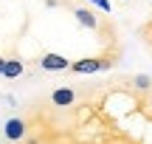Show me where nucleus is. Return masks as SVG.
Instances as JSON below:
<instances>
[{"mask_svg":"<svg viewBox=\"0 0 152 144\" xmlns=\"http://www.w3.org/2000/svg\"><path fill=\"white\" fill-rule=\"evenodd\" d=\"M37 62H39L42 71H51V73H56V71H71V65H73L71 60H65L62 54H54V51H51V54H42Z\"/></svg>","mask_w":152,"mask_h":144,"instance_id":"nucleus-1","label":"nucleus"},{"mask_svg":"<svg viewBox=\"0 0 152 144\" xmlns=\"http://www.w3.org/2000/svg\"><path fill=\"white\" fill-rule=\"evenodd\" d=\"M104 68H110V62L99 60V57H87V60H76L71 65V71L73 73H99V71H104Z\"/></svg>","mask_w":152,"mask_h":144,"instance_id":"nucleus-2","label":"nucleus"},{"mask_svg":"<svg viewBox=\"0 0 152 144\" xmlns=\"http://www.w3.org/2000/svg\"><path fill=\"white\" fill-rule=\"evenodd\" d=\"M26 130H28V124L23 122V119H17V116L6 119V124H3V136L9 141H23L26 139Z\"/></svg>","mask_w":152,"mask_h":144,"instance_id":"nucleus-3","label":"nucleus"},{"mask_svg":"<svg viewBox=\"0 0 152 144\" xmlns=\"http://www.w3.org/2000/svg\"><path fill=\"white\" fill-rule=\"evenodd\" d=\"M73 17H76L79 26L90 28V31H96V28H99V14L93 9H85V6H82V9H73Z\"/></svg>","mask_w":152,"mask_h":144,"instance_id":"nucleus-4","label":"nucleus"},{"mask_svg":"<svg viewBox=\"0 0 152 144\" xmlns=\"http://www.w3.org/2000/svg\"><path fill=\"white\" fill-rule=\"evenodd\" d=\"M76 102V93L71 88H56V90H51V105H56V107H71Z\"/></svg>","mask_w":152,"mask_h":144,"instance_id":"nucleus-5","label":"nucleus"},{"mask_svg":"<svg viewBox=\"0 0 152 144\" xmlns=\"http://www.w3.org/2000/svg\"><path fill=\"white\" fill-rule=\"evenodd\" d=\"M23 71H26V65H23L20 57H9L6 60V71H3V79H9V82H14V79L23 76Z\"/></svg>","mask_w":152,"mask_h":144,"instance_id":"nucleus-6","label":"nucleus"},{"mask_svg":"<svg viewBox=\"0 0 152 144\" xmlns=\"http://www.w3.org/2000/svg\"><path fill=\"white\" fill-rule=\"evenodd\" d=\"M132 88H135V90H149L152 88V76H147V73H135V76H132Z\"/></svg>","mask_w":152,"mask_h":144,"instance_id":"nucleus-7","label":"nucleus"},{"mask_svg":"<svg viewBox=\"0 0 152 144\" xmlns=\"http://www.w3.org/2000/svg\"><path fill=\"white\" fill-rule=\"evenodd\" d=\"M87 3H93L96 9H102V11H113V6H110V0H87Z\"/></svg>","mask_w":152,"mask_h":144,"instance_id":"nucleus-8","label":"nucleus"},{"mask_svg":"<svg viewBox=\"0 0 152 144\" xmlns=\"http://www.w3.org/2000/svg\"><path fill=\"white\" fill-rule=\"evenodd\" d=\"M6 60H9V57H0V76H3V71H6Z\"/></svg>","mask_w":152,"mask_h":144,"instance_id":"nucleus-9","label":"nucleus"}]
</instances>
